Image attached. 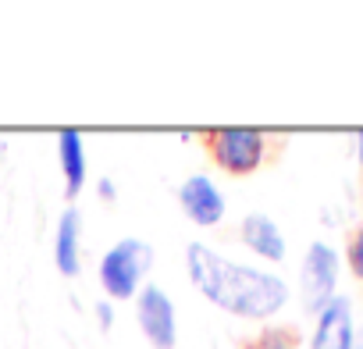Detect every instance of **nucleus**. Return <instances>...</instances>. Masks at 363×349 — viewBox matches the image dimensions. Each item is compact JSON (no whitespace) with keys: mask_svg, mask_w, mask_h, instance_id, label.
Masks as SVG:
<instances>
[{"mask_svg":"<svg viewBox=\"0 0 363 349\" xmlns=\"http://www.w3.org/2000/svg\"><path fill=\"white\" fill-rule=\"evenodd\" d=\"M186 271L200 296L242 321H267L289 303V285L278 275L235 264L203 243L186 246Z\"/></svg>","mask_w":363,"mask_h":349,"instance_id":"f257e3e1","label":"nucleus"},{"mask_svg":"<svg viewBox=\"0 0 363 349\" xmlns=\"http://www.w3.org/2000/svg\"><path fill=\"white\" fill-rule=\"evenodd\" d=\"M211 160L235 174V179H246V174L260 171L267 160V132L260 128H242V125H221V128H203L200 132Z\"/></svg>","mask_w":363,"mask_h":349,"instance_id":"f03ea898","label":"nucleus"},{"mask_svg":"<svg viewBox=\"0 0 363 349\" xmlns=\"http://www.w3.org/2000/svg\"><path fill=\"white\" fill-rule=\"evenodd\" d=\"M150 267H153V246L143 239H121L100 260V289L107 292L111 303L132 299L139 296V285Z\"/></svg>","mask_w":363,"mask_h":349,"instance_id":"7ed1b4c3","label":"nucleus"},{"mask_svg":"<svg viewBox=\"0 0 363 349\" xmlns=\"http://www.w3.org/2000/svg\"><path fill=\"white\" fill-rule=\"evenodd\" d=\"M338 250L331 243H310L299 267V296L310 314H320L338 296Z\"/></svg>","mask_w":363,"mask_h":349,"instance_id":"20e7f679","label":"nucleus"},{"mask_svg":"<svg viewBox=\"0 0 363 349\" xmlns=\"http://www.w3.org/2000/svg\"><path fill=\"white\" fill-rule=\"evenodd\" d=\"M135 321H139V328H143V335L150 338L153 349H174L178 345L174 303L160 285H143V292L135 296Z\"/></svg>","mask_w":363,"mask_h":349,"instance_id":"39448f33","label":"nucleus"},{"mask_svg":"<svg viewBox=\"0 0 363 349\" xmlns=\"http://www.w3.org/2000/svg\"><path fill=\"white\" fill-rule=\"evenodd\" d=\"M178 204H182V211H186V218L200 228L221 225V218L228 211V204H225V196L214 186L211 174H189V179L178 186Z\"/></svg>","mask_w":363,"mask_h":349,"instance_id":"423d86ee","label":"nucleus"},{"mask_svg":"<svg viewBox=\"0 0 363 349\" xmlns=\"http://www.w3.org/2000/svg\"><path fill=\"white\" fill-rule=\"evenodd\" d=\"M310 349H356V321H352V299L349 296H335L317 314Z\"/></svg>","mask_w":363,"mask_h":349,"instance_id":"0eeeda50","label":"nucleus"},{"mask_svg":"<svg viewBox=\"0 0 363 349\" xmlns=\"http://www.w3.org/2000/svg\"><path fill=\"white\" fill-rule=\"evenodd\" d=\"M54 264L65 278H75L82 271V214H79V207H65L57 218Z\"/></svg>","mask_w":363,"mask_h":349,"instance_id":"6e6552de","label":"nucleus"},{"mask_svg":"<svg viewBox=\"0 0 363 349\" xmlns=\"http://www.w3.org/2000/svg\"><path fill=\"white\" fill-rule=\"evenodd\" d=\"M239 239H242L257 257H264V260H271V264H281V260H285V236H281L278 221L267 218V214H246L242 225H239Z\"/></svg>","mask_w":363,"mask_h":349,"instance_id":"1a4fd4ad","label":"nucleus"},{"mask_svg":"<svg viewBox=\"0 0 363 349\" xmlns=\"http://www.w3.org/2000/svg\"><path fill=\"white\" fill-rule=\"evenodd\" d=\"M57 160H61V174H65V196L75 200L86 189V143L79 128H65L57 135Z\"/></svg>","mask_w":363,"mask_h":349,"instance_id":"9d476101","label":"nucleus"},{"mask_svg":"<svg viewBox=\"0 0 363 349\" xmlns=\"http://www.w3.org/2000/svg\"><path fill=\"white\" fill-rule=\"evenodd\" d=\"M303 335L296 324H264L257 335L242 338V349H299Z\"/></svg>","mask_w":363,"mask_h":349,"instance_id":"9b49d317","label":"nucleus"},{"mask_svg":"<svg viewBox=\"0 0 363 349\" xmlns=\"http://www.w3.org/2000/svg\"><path fill=\"white\" fill-rule=\"evenodd\" d=\"M345 264H349L352 278L363 285V225L349 232V243H345Z\"/></svg>","mask_w":363,"mask_h":349,"instance_id":"f8f14e48","label":"nucleus"},{"mask_svg":"<svg viewBox=\"0 0 363 349\" xmlns=\"http://www.w3.org/2000/svg\"><path fill=\"white\" fill-rule=\"evenodd\" d=\"M96 324H100V331H111L114 328V303L111 299H100L96 303Z\"/></svg>","mask_w":363,"mask_h":349,"instance_id":"ddd939ff","label":"nucleus"},{"mask_svg":"<svg viewBox=\"0 0 363 349\" xmlns=\"http://www.w3.org/2000/svg\"><path fill=\"white\" fill-rule=\"evenodd\" d=\"M96 196H100V200H107V204H114V196H118L114 182H111V179H100V182H96Z\"/></svg>","mask_w":363,"mask_h":349,"instance_id":"4468645a","label":"nucleus"},{"mask_svg":"<svg viewBox=\"0 0 363 349\" xmlns=\"http://www.w3.org/2000/svg\"><path fill=\"white\" fill-rule=\"evenodd\" d=\"M356 160H359V167H363V132L356 135Z\"/></svg>","mask_w":363,"mask_h":349,"instance_id":"2eb2a0df","label":"nucleus"},{"mask_svg":"<svg viewBox=\"0 0 363 349\" xmlns=\"http://www.w3.org/2000/svg\"><path fill=\"white\" fill-rule=\"evenodd\" d=\"M0 160H4V139H0Z\"/></svg>","mask_w":363,"mask_h":349,"instance_id":"dca6fc26","label":"nucleus"},{"mask_svg":"<svg viewBox=\"0 0 363 349\" xmlns=\"http://www.w3.org/2000/svg\"><path fill=\"white\" fill-rule=\"evenodd\" d=\"M356 349H363V338H356Z\"/></svg>","mask_w":363,"mask_h":349,"instance_id":"f3484780","label":"nucleus"}]
</instances>
